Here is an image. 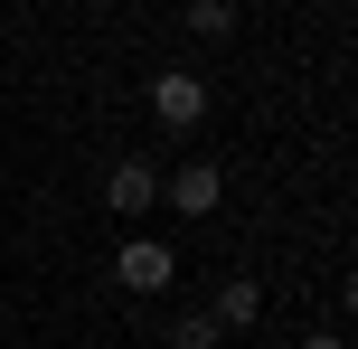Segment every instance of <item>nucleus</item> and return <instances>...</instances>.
Returning <instances> with one entry per match:
<instances>
[{
	"label": "nucleus",
	"mask_w": 358,
	"mask_h": 349,
	"mask_svg": "<svg viewBox=\"0 0 358 349\" xmlns=\"http://www.w3.org/2000/svg\"><path fill=\"white\" fill-rule=\"evenodd\" d=\"M302 349H340V340H330V331H321V340H302Z\"/></svg>",
	"instance_id": "7"
},
{
	"label": "nucleus",
	"mask_w": 358,
	"mask_h": 349,
	"mask_svg": "<svg viewBox=\"0 0 358 349\" xmlns=\"http://www.w3.org/2000/svg\"><path fill=\"white\" fill-rule=\"evenodd\" d=\"M255 312H264V283H245V274H236V283H217V312H208V321H227V331H245Z\"/></svg>",
	"instance_id": "5"
},
{
	"label": "nucleus",
	"mask_w": 358,
	"mask_h": 349,
	"mask_svg": "<svg viewBox=\"0 0 358 349\" xmlns=\"http://www.w3.org/2000/svg\"><path fill=\"white\" fill-rule=\"evenodd\" d=\"M151 113H161L170 132H189L198 113H208V85H198V76H151Z\"/></svg>",
	"instance_id": "2"
},
{
	"label": "nucleus",
	"mask_w": 358,
	"mask_h": 349,
	"mask_svg": "<svg viewBox=\"0 0 358 349\" xmlns=\"http://www.w3.org/2000/svg\"><path fill=\"white\" fill-rule=\"evenodd\" d=\"M104 199L123 208V218H142V208L161 199V170H151V161H123V170H113V189H104Z\"/></svg>",
	"instance_id": "4"
},
{
	"label": "nucleus",
	"mask_w": 358,
	"mask_h": 349,
	"mask_svg": "<svg viewBox=\"0 0 358 349\" xmlns=\"http://www.w3.org/2000/svg\"><path fill=\"white\" fill-rule=\"evenodd\" d=\"M208 340H217V321H208V312H198V321H179V331H170V349H208Z\"/></svg>",
	"instance_id": "6"
},
{
	"label": "nucleus",
	"mask_w": 358,
	"mask_h": 349,
	"mask_svg": "<svg viewBox=\"0 0 358 349\" xmlns=\"http://www.w3.org/2000/svg\"><path fill=\"white\" fill-rule=\"evenodd\" d=\"M113 274H123V293H170L179 255H170V245H151V236H132L123 255H113Z\"/></svg>",
	"instance_id": "1"
},
{
	"label": "nucleus",
	"mask_w": 358,
	"mask_h": 349,
	"mask_svg": "<svg viewBox=\"0 0 358 349\" xmlns=\"http://www.w3.org/2000/svg\"><path fill=\"white\" fill-rule=\"evenodd\" d=\"M170 208H189V218H208V208L217 199H227V170H217V161H189V170H170Z\"/></svg>",
	"instance_id": "3"
}]
</instances>
